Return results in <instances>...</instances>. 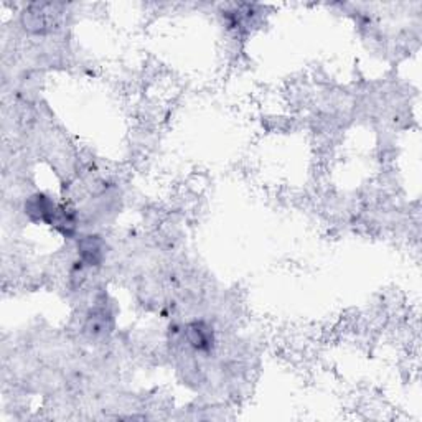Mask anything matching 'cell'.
<instances>
[{"label":"cell","mask_w":422,"mask_h":422,"mask_svg":"<svg viewBox=\"0 0 422 422\" xmlns=\"http://www.w3.org/2000/svg\"><path fill=\"white\" fill-rule=\"evenodd\" d=\"M187 338L190 342L191 347H195L196 350L200 351H207L213 347V331L210 330V327L203 325V323H191L190 327L187 329Z\"/></svg>","instance_id":"1"}]
</instances>
